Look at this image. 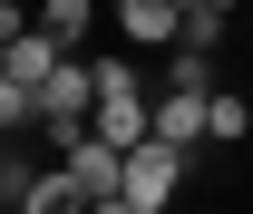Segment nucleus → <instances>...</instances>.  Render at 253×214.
Masks as SVG:
<instances>
[{
	"instance_id": "obj_1",
	"label": "nucleus",
	"mask_w": 253,
	"mask_h": 214,
	"mask_svg": "<svg viewBox=\"0 0 253 214\" xmlns=\"http://www.w3.org/2000/svg\"><path fill=\"white\" fill-rule=\"evenodd\" d=\"M97 136L107 146H146L156 136V97H146V78L126 59H97Z\"/></svg>"
},
{
	"instance_id": "obj_2",
	"label": "nucleus",
	"mask_w": 253,
	"mask_h": 214,
	"mask_svg": "<svg viewBox=\"0 0 253 214\" xmlns=\"http://www.w3.org/2000/svg\"><path fill=\"white\" fill-rule=\"evenodd\" d=\"M195 156L166 146V136H146V146H126V205L136 214H175V185H185Z\"/></svg>"
},
{
	"instance_id": "obj_3",
	"label": "nucleus",
	"mask_w": 253,
	"mask_h": 214,
	"mask_svg": "<svg viewBox=\"0 0 253 214\" xmlns=\"http://www.w3.org/2000/svg\"><path fill=\"white\" fill-rule=\"evenodd\" d=\"M68 59H78L68 39H49V30H20V39H0V88H49Z\"/></svg>"
},
{
	"instance_id": "obj_4",
	"label": "nucleus",
	"mask_w": 253,
	"mask_h": 214,
	"mask_svg": "<svg viewBox=\"0 0 253 214\" xmlns=\"http://www.w3.org/2000/svg\"><path fill=\"white\" fill-rule=\"evenodd\" d=\"M59 166L88 185V205H97V195H126V146H107L97 127H88V136H68V146H59Z\"/></svg>"
},
{
	"instance_id": "obj_5",
	"label": "nucleus",
	"mask_w": 253,
	"mask_h": 214,
	"mask_svg": "<svg viewBox=\"0 0 253 214\" xmlns=\"http://www.w3.org/2000/svg\"><path fill=\"white\" fill-rule=\"evenodd\" d=\"M20 205H30V214H88V185L68 175V166H39V175H30V195H20Z\"/></svg>"
},
{
	"instance_id": "obj_6",
	"label": "nucleus",
	"mask_w": 253,
	"mask_h": 214,
	"mask_svg": "<svg viewBox=\"0 0 253 214\" xmlns=\"http://www.w3.org/2000/svg\"><path fill=\"white\" fill-rule=\"evenodd\" d=\"M107 10V0H39V30L49 39H68V49H88V20Z\"/></svg>"
},
{
	"instance_id": "obj_7",
	"label": "nucleus",
	"mask_w": 253,
	"mask_h": 214,
	"mask_svg": "<svg viewBox=\"0 0 253 214\" xmlns=\"http://www.w3.org/2000/svg\"><path fill=\"white\" fill-rule=\"evenodd\" d=\"M244 136H253V107L234 88H214V146H244Z\"/></svg>"
},
{
	"instance_id": "obj_8",
	"label": "nucleus",
	"mask_w": 253,
	"mask_h": 214,
	"mask_svg": "<svg viewBox=\"0 0 253 214\" xmlns=\"http://www.w3.org/2000/svg\"><path fill=\"white\" fill-rule=\"evenodd\" d=\"M224 20H234V10H185V39H175V49H205V59H214V49H224Z\"/></svg>"
},
{
	"instance_id": "obj_9",
	"label": "nucleus",
	"mask_w": 253,
	"mask_h": 214,
	"mask_svg": "<svg viewBox=\"0 0 253 214\" xmlns=\"http://www.w3.org/2000/svg\"><path fill=\"white\" fill-rule=\"evenodd\" d=\"M88 214H136V205H126V195H97V205H88Z\"/></svg>"
},
{
	"instance_id": "obj_10",
	"label": "nucleus",
	"mask_w": 253,
	"mask_h": 214,
	"mask_svg": "<svg viewBox=\"0 0 253 214\" xmlns=\"http://www.w3.org/2000/svg\"><path fill=\"white\" fill-rule=\"evenodd\" d=\"M205 10H244V0H205Z\"/></svg>"
},
{
	"instance_id": "obj_11",
	"label": "nucleus",
	"mask_w": 253,
	"mask_h": 214,
	"mask_svg": "<svg viewBox=\"0 0 253 214\" xmlns=\"http://www.w3.org/2000/svg\"><path fill=\"white\" fill-rule=\"evenodd\" d=\"M10 214H30V205H10Z\"/></svg>"
}]
</instances>
